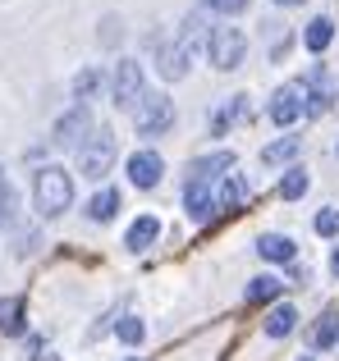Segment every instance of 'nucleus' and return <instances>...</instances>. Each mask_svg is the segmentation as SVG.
I'll list each match as a JSON object with an SVG mask.
<instances>
[{
    "mask_svg": "<svg viewBox=\"0 0 339 361\" xmlns=\"http://www.w3.org/2000/svg\"><path fill=\"white\" fill-rule=\"evenodd\" d=\"M32 206L42 220H60L73 206V174L64 165H42L32 178Z\"/></svg>",
    "mask_w": 339,
    "mask_h": 361,
    "instance_id": "obj_1",
    "label": "nucleus"
},
{
    "mask_svg": "<svg viewBox=\"0 0 339 361\" xmlns=\"http://www.w3.org/2000/svg\"><path fill=\"white\" fill-rule=\"evenodd\" d=\"M119 160V137L110 128H92V137L78 147V174L92 178V183H101V178L115 169Z\"/></svg>",
    "mask_w": 339,
    "mask_h": 361,
    "instance_id": "obj_2",
    "label": "nucleus"
},
{
    "mask_svg": "<svg viewBox=\"0 0 339 361\" xmlns=\"http://www.w3.org/2000/svg\"><path fill=\"white\" fill-rule=\"evenodd\" d=\"M243 55H248V37H243V27L220 23V27L206 32V60H211V69L234 73L243 64Z\"/></svg>",
    "mask_w": 339,
    "mask_h": 361,
    "instance_id": "obj_3",
    "label": "nucleus"
},
{
    "mask_svg": "<svg viewBox=\"0 0 339 361\" xmlns=\"http://www.w3.org/2000/svg\"><path fill=\"white\" fill-rule=\"evenodd\" d=\"M133 128L138 137H161V133L174 128V101L165 92H143L133 106Z\"/></svg>",
    "mask_w": 339,
    "mask_h": 361,
    "instance_id": "obj_4",
    "label": "nucleus"
},
{
    "mask_svg": "<svg viewBox=\"0 0 339 361\" xmlns=\"http://www.w3.org/2000/svg\"><path fill=\"white\" fill-rule=\"evenodd\" d=\"M335 97H339V82L331 78V69H326V64H312L307 78H303V115H326Z\"/></svg>",
    "mask_w": 339,
    "mask_h": 361,
    "instance_id": "obj_5",
    "label": "nucleus"
},
{
    "mask_svg": "<svg viewBox=\"0 0 339 361\" xmlns=\"http://www.w3.org/2000/svg\"><path fill=\"white\" fill-rule=\"evenodd\" d=\"M92 128H97V123H92V110H88V106H73L69 115H60V119H55L51 142H55L60 151H78L83 142L92 137Z\"/></svg>",
    "mask_w": 339,
    "mask_h": 361,
    "instance_id": "obj_6",
    "label": "nucleus"
},
{
    "mask_svg": "<svg viewBox=\"0 0 339 361\" xmlns=\"http://www.w3.org/2000/svg\"><path fill=\"white\" fill-rule=\"evenodd\" d=\"M143 92H147L143 64H138V60H119V64H115V73H110V97H115V106L133 110Z\"/></svg>",
    "mask_w": 339,
    "mask_h": 361,
    "instance_id": "obj_7",
    "label": "nucleus"
},
{
    "mask_svg": "<svg viewBox=\"0 0 339 361\" xmlns=\"http://www.w3.org/2000/svg\"><path fill=\"white\" fill-rule=\"evenodd\" d=\"M266 115L270 123H280V128H289L298 115H303V82H285V87L270 97V106H266Z\"/></svg>",
    "mask_w": 339,
    "mask_h": 361,
    "instance_id": "obj_8",
    "label": "nucleus"
},
{
    "mask_svg": "<svg viewBox=\"0 0 339 361\" xmlns=\"http://www.w3.org/2000/svg\"><path fill=\"white\" fill-rule=\"evenodd\" d=\"M161 174H165V160L156 156V151H133V156H129V183L133 188H156L161 183Z\"/></svg>",
    "mask_w": 339,
    "mask_h": 361,
    "instance_id": "obj_9",
    "label": "nucleus"
},
{
    "mask_svg": "<svg viewBox=\"0 0 339 361\" xmlns=\"http://www.w3.org/2000/svg\"><path fill=\"white\" fill-rule=\"evenodd\" d=\"M234 169V151H211V156H197L193 165H188V178L193 183H211V178L230 174Z\"/></svg>",
    "mask_w": 339,
    "mask_h": 361,
    "instance_id": "obj_10",
    "label": "nucleus"
},
{
    "mask_svg": "<svg viewBox=\"0 0 339 361\" xmlns=\"http://www.w3.org/2000/svg\"><path fill=\"white\" fill-rule=\"evenodd\" d=\"M184 211H188V220H197V224L211 220V211H215L211 183H193V178H188V188H184Z\"/></svg>",
    "mask_w": 339,
    "mask_h": 361,
    "instance_id": "obj_11",
    "label": "nucleus"
},
{
    "mask_svg": "<svg viewBox=\"0 0 339 361\" xmlns=\"http://www.w3.org/2000/svg\"><path fill=\"white\" fill-rule=\"evenodd\" d=\"M188 64H193V55L184 51V46H161V55H156V69H161V78L165 82H179V78H188Z\"/></svg>",
    "mask_w": 339,
    "mask_h": 361,
    "instance_id": "obj_12",
    "label": "nucleus"
},
{
    "mask_svg": "<svg viewBox=\"0 0 339 361\" xmlns=\"http://www.w3.org/2000/svg\"><path fill=\"white\" fill-rule=\"evenodd\" d=\"M156 238H161V220H156V215H138V220L129 224V233H124V247L129 252H147Z\"/></svg>",
    "mask_w": 339,
    "mask_h": 361,
    "instance_id": "obj_13",
    "label": "nucleus"
},
{
    "mask_svg": "<svg viewBox=\"0 0 339 361\" xmlns=\"http://www.w3.org/2000/svg\"><path fill=\"white\" fill-rule=\"evenodd\" d=\"M248 202V178L243 174H225V183H220V192H215V211H239V206Z\"/></svg>",
    "mask_w": 339,
    "mask_h": 361,
    "instance_id": "obj_14",
    "label": "nucleus"
},
{
    "mask_svg": "<svg viewBox=\"0 0 339 361\" xmlns=\"http://www.w3.org/2000/svg\"><path fill=\"white\" fill-rule=\"evenodd\" d=\"M257 256H261V261L289 265V261H294V238H285V233H261V238H257Z\"/></svg>",
    "mask_w": 339,
    "mask_h": 361,
    "instance_id": "obj_15",
    "label": "nucleus"
},
{
    "mask_svg": "<svg viewBox=\"0 0 339 361\" xmlns=\"http://www.w3.org/2000/svg\"><path fill=\"white\" fill-rule=\"evenodd\" d=\"M115 211H119V192H115V188H101V192L88 202V220H97V224L115 220Z\"/></svg>",
    "mask_w": 339,
    "mask_h": 361,
    "instance_id": "obj_16",
    "label": "nucleus"
},
{
    "mask_svg": "<svg viewBox=\"0 0 339 361\" xmlns=\"http://www.w3.org/2000/svg\"><path fill=\"white\" fill-rule=\"evenodd\" d=\"M331 37H335V23L321 14V18H312V23H307V32H303V46H307L312 55H321L326 46H331Z\"/></svg>",
    "mask_w": 339,
    "mask_h": 361,
    "instance_id": "obj_17",
    "label": "nucleus"
},
{
    "mask_svg": "<svg viewBox=\"0 0 339 361\" xmlns=\"http://www.w3.org/2000/svg\"><path fill=\"white\" fill-rule=\"evenodd\" d=\"M23 298H0V334H23Z\"/></svg>",
    "mask_w": 339,
    "mask_h": 361,
    "instance_id": "obj_18",
    "label": "nucleus"
},
{
    "mask_svg": "<svg viewBox=\"0 0 339 361\" xmlns=\"http://www.w3.org/2000/svg\"><path fill=\"white\" fill-rule=\"evenodd\" d=\"M14 224H18V192L0 169V229H14Z\"/></svg>",
    "mask_w": 339,
    "mask_h": 361,
    "instance_id": "obj_19",
    "label": "nucleus"
},
{
    "mask_svg": "<svg viewBox=\"0 0 339 361\" xmlns=\"http://www.w3.org/2000/svg\"><path fill=\"white\" fill-rule=\"evenodd\" d=\"M298 151H303V137H280V142H270V147L261 151V165H289Z\"/></svg>",
    "mask_w": 339,
    "mask_h": 361,
    "instance_id": "obj_20",
    "label": "nucleus"
},
{
    "mask_svg": "<svg viewBox=\"0 0 339 361\" xmlns=\"http://www.w3.org/2000/svg\"><path fill=\"white\" fill-rule=\"evenodd\" d=\"M335 343H339V311L331 307L312 329V348H335Z\"/></svg>",
    "mask_w": 339,
    "mask_h": 361,
    "instance_id": "obj_21",
    "label": "nucleus"
},
{
    "mask_svg": "<svg viewBox=\"0 0 339 361\" xmlns=\"http://www.w3.org/2000/svg\"><path fill=\"white\" fill-rule=\"evenodd\" d=\"M294 325H298V311L289 307V302H285V307H275V311L266 316V334H270V338H285V334H294Z\"/></svg>",
    "mask_w": 339,
    "mask_h": 361,
    "instance_id": "obj_22",
    "label": "nucleus"
},
{
    "mask_svg": "<svg viewBox=\"0 0 339 361\" xmlns=\"http://www.w3.org/2000/svg\"><path fill=\"white\" fill-rule=\"evenodd\" d=\"M243 115H248V97H234L230 106H220V110H215V119H211V133H215V137H220V133L230 128L234 119H243Z\"/></svg>",
    "mask_w": 339,
    "mask_h": 361,
    "instance_id": "obj_23",
    "label": "nucleus"
},
{
    "mask_svg": "<svg viewBox=\"0 0 339 361\" xmlns=\"http://www.w3.org/2000/svg\"><path fill=\"white\" fill-rule=\"evenodd\" d=\"M280 288H285V283H280L275 274H261V279H252V283H248V293H243V298H248L252 307H257V302H270V298H280Z\"/></svg>",
    "mask_w": 339,
    "mask_h": 361,
    "instance_id": "obj_24",
    "label": "nucleus"
},
{
    "mask_svg": "<svg viewBox=\"0 0 339 361\" xmlns=\"http://www.w3.org/2000/svg\"><path fill=\"white\" fill-rule=\"evenodd\" d=\"M97 92H101V69H83L78 78H73V97H78V106H88Z\"/></svg>",
    "mask_w": 339,
    "mask_h": 361,
    "instance_id": "obj_25",
    "label": "nucleus"
},
{
    "mask_svg": "<svg viewBox=\"0 0 339 361\" xmlns=\"http://www.w3.org/2000/svg\"><path fill=\"white\" fill-rule=\"evenodd\" d=\"M307 188H312V178H307L303 169H289V174L280 178V197H285V202H298V197H303Z\"/></svg>",
    "mask_w": 339,
    "mask_h": 361,
    "instance_id": "obj_26",
    "label": "nucleus"
},
{
    "mask_svg": "<svg viewBox=\"0 0 339 361\" xmlns=\"http://www.w3.org/2000/svg\"><path fill=\"white\" fill-rule=\"evenodd\" d=\"M115 334H119V343L138 348V343H143V338H147V325H143V320H138V316H124V320H119V325H115Z\"/></svg>",
    "mask_w": 339,
    "mask_h": 361,
    "instance_id": "obj_27",
    "label": "nucleus"
},
{
    "mask_svg": "<svg viewBox=\"0 0 339 361\" xmlns=\"http://www.w3.org/2000/svg\"><path fill=\"white\" fill-rule=\"evenodd\" d=\"M202 5H206V9H215V14H225V18H230V14H243V9H248V0H202Z\"/></svg>",
    "mask_w": 339,
    "mask_h": 361,
    "instance_id": "obj_28",
    "label": "nucleus"
},
{
    "mask_svg": "<svg viewBox=\"0 0 339 361\" xmlns=\"http://www.w3.org/2000/svg\"><path fill=\"white\" fill-rule=\"evenodd\" d=\"M316 233H321V238H335V233H339V211H321V215H316Z\"/></svg>",
    "mask_w": 339,
    "mask_h": 361,
    "instance_id": "obj_29",
    "label": "nucleus"
},
{
    "mask_svg": "<svg viewBox=\"0 0 339 361\" xmlns=\"http://www.w3.org/2000/svg\"><path fill=\"white\" fill-rule=\"evenodd\" d=\"M101 27H106V32H101V42H106V46H115L119 37H124V27H119V18H115V14H110V18H106Z\"/></svg>",
    "mask_w": 339,
    "mask_h": 361,
    "instance_id": "obj_30",
    "label": "nucleus"
},
{
    "mask_svg": "<svg viewBox=\"0 0 339 361\" xmlns=\"http://www.w3.org/2000/svg\"><path fill=\"white\" fill-rule=\"evenodd\" d=\"M331 270L339 274V247H335V256H331Z\"/></svg>",
    "mask_w": 339,
    "mask_h": 361,
    "instance_id": "obj_31",
    "label": "nucleus"
},
{
    "mask_svg": "<svg viewBox=\"0 0 339 361\" xmlns=\"http://www.w3.org/2000/svg\"><path fill=\"white\" fill-rule=\"evenodd\" d=\"M275 5H303V0H275Z\"/></svg>",
    "mask_w": 339,
    "mask_h": 361,
    "instance_id": "obj_32",
    "label": "nucleus"
},
{
    "mask_svg": "<svg viewBox=\"0 0 339 361\" xmlns=\"http://www.w3.org/2000/svg\"><path fill=\"white\" fill-rule=\"evenodd\" d=\"M298 361H312V357H298Z\"/></svg>",
    "mask_w": 339,
    "mask_h": 361,
    "instance_id": "obj_33",
    "label": "nucleus"
},
{
    "mask_svg": "<svg viewBox=\"0 0 339 361\" xmlns=\"http://www.w3.org/2000/svg\"><path fill=\"white\" fill-rule=\"evenodd\" d=\"M335 156H339V147H335Z\"/></svg>",
    "mask_w": 339,
    "mask_h": 361,
    "instance_id": "obj_34",
    "label": "nucleus"
},
{
    "mask_svg": "<svg viewBox=\"0 0 339 361\" xmlns=\"http://www.w3.org/2000/svg\"><path fill=\"white\" fill-rule=\"evenodd\" d=\"M129 361H138V357H129Z\"/></svg>",
    "mask_w": 339,
    "mask_h": 361,
    "instance_id": "obj_35",
    "label": "nucleus"
},
{
    "mask_svg": "<svg viewBox=\"0 0 339 361\" xmlns=\"http://www.w3.org/2000/svg\"><path fill=\"white\" fill-rule=\"evenodd\" d=\"M46 361H55V357H46Z\"/></svg>",
    "mask_w": 339,
    "mask_h": 361,
    "instance_id": "obj_36",
    "label": "nucleus"
}]
</instances>
